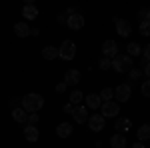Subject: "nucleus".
<instances>
[{"instance_id":"obj_1","label":"nucleus","mask_w":150,"mask_h":148,"mask_svg":"<svg viewBox=\"0 0 150 148\" xmlns=\"http://www.w3.org/2000/svg\"><path fill=\"white\" fill-rule=\"evenodd\" d=\"M42 106H44V96H40L38 92H30V94L22 96V108H24L28 114L38 112Z\"/></svg>"},{"instance_id":"obj_2","label":"nucleus","mask_w":150,"mask_h":148,"mask_svg":"<svg viewBox=\"0 0 150 148\" xmlns=\"http://www.w3.org/2000/svg\"><path fill=\"white\" fill-rule=\"evenodd\" d=\"M74 56H76V44L72 40H62V44L58 48V58L70 62V60H74Z\"/></svg>"},{"instance_id":"obj_3","label":"nucleus","mask_w":150,"mask_h":148,"mask_svg":"<svg viewBox=\"0 0 150 148\" xmlns=\"http://www.w3.org/2000/svg\"><path fill=\"white\" fill-rule=\"evenodd\" d=\"M112 68L118 72V74H126L128 70L132 68V58L128 54H118V56L112 60Z\"/></svg>"},{"instance_id":"obj_4","label":"nucleus","mask_w":150,"mask_h":148,"mask_svg":"<svg viewBox=\"0 0 150 148\" xmlns=\"http://www.w3.org/2000/svg\"><path fill=\"white\" fill-rule=\"evenodd\" d=\"M100 114H102L104 118H118V114H120V104L118 102H102L100 106Z\"/></svg>"},{"instance_id":"obj_5","label":"nucleus","mask_w":150,"mask_h":148,"mask_svg":"<svg viewBox=\"0 0 150 148\" xmlns=\"http://www.w3.org/2000/svg\"><path fill=\"white\" fill-rule=\"evenodd\" d=\"M88 128L92 130V132H102L104 130V124H106V118H104L102 114H96L94 112L92 116H88Z\"/></svg>"},{"instance_id":"obj_6","label":"nucleus","mask_w":150,"mask_h":148,"mask_svg":"<svg viewBox=\"0 0 150 148\" xmlns=\"http://www.w3.org/2000/svg\"><path fill=\"white\" fill-rule=\"evenodd\" d=\"M130 96H132V86H128V84H118L114 88V98L118 102H128Z\"/></svg>"},{"instance_id":"obj_7","label":"nucleus","mask_w":150,"mask_h":148,"mask_svg":"<svg viewBox=\"0 0 150 148\" xmlns=\"http://www.w3.org/2000/svg\"><path fill=\"white\" fill-rule=\"evenodd\" d=\"M66 26H68L70 30H82L84 28V16H82L80 12H74V14H70L68 18H66Z\"/></svg>"},{"instance_id":"obj_8","label":"nucleus","mask_w":150,"mask_h":148,"mask_svg":"<svg viewBox=\"0 0 150 148\" xmlns=\"http://www.w3.org/2000/svg\"><path fill=\"white\" fill-rule=\"evenodd\" d=\"M114 26H116L118 36H122V38H128V36L132 34V26H130V22L124 20V18H114Z\"/></svg>"},{"instance_id":"obj_9","label":"nucleus","mask_w":150,"mask_h":148,"mask_svg":"<svg viewBox=\"0 0 150 148\" xmlns=\"http://www.w3.org/2000/svg\"><path fill=\"white\" fill-rule=\"evenodd\" d=\"M102 56L110 58V60H114L118 56V44H116L114 40H104L102 42Z\"/></svg>"},{"instance_id":"obj_10","label":"nucleus","mask_w":150,"mask_h":148,"mask_svg":"<svg viewBox=\"0 0 150 148\" xmlns=\"http://www.w3.org/2000/svg\"><path fill=\"white\" fill-rule=\"evenodd\" d=\"M80 80H82L80 70H76V68H68L66 72H64V82H66V86H76V84H78Z\"/></svg>"},{"instance_id":"obj_11","label":"nucleus","mask_w":150,"mask_h":148,"mask_svg":"<svg viewBox=\"0 0 150 148\" xmlns=\"http://www.w3.org/2000/svg\"><path fill=\"white\" fill-rule=\"evenodd\" d=\"M72 118H74V122H78V124H84V122H88V108L86 106H74V110H72Z\"/></svg>"},{"instance_id":"obj_12","label":"nucleus","mask_w":150,"mask_h":148,"mask_svg":"<svg viewBox=\"0 0 150 148\" xmlns=\"http://www.w3.org/2000/svg\"><path fill=\"white\" fill-rule=\"evenodd\" d=\"M12 120L18 122V124H26L28 122V112L24 110L22 106H14L12 108Z\"/></svg>"},{"instance_id":"obj_13","label":"nucleus","mask_w":150,"mask_h":148,"mask_svg":"<svg viewBox=\"0 0 150 148\" xmlns=\"http://www.w3.org/2000/svg\"><path fill=\"white\" fill-rule=\"evenodd\" d=\"M114 128H116L118 134H126V132H130V128H132V120L130 118H116Z\"/></svg>"},{"instance_id":"obj_14","label":"nucleus","mask_w":150,"mask_h":148,"mask_svg":"<svg viewBox=\"0 0 150 148\" xmlns=\"http://www.w3.org/2000/svg\"><path fill=\"white\" fill-rule=\"evenodd\" d=\"M38 138H40V130L36 126H30V124L24 126V140L26 142H36Z\"/></svg>"},{"instance_id":"obj_15","label":"nucleus","mask_w":150,"mask_h":148,"mask_svg":"<svg viewBox=\"0 0 150 148\" xmlns=\"http://www.w3.org/2000/svg\"><path fill=\"white\" fill-rule=\"evenodd\" d=\"M72 132H74V128H72L70 122H60L56 126V136L58 138H68V136H72Z\"/></svg>"},{"instance_id":"obj_16","label":"nucleus","mask_w":150,"mask_h":148,"mask_svg":"<svg viewBox=\"0 0 150 148\" xmlns=\"http://www.w3.org/2000/svg\"><path fill=\"white\" fill-rule=\"evenodd\" d=\"M84 100H86V108H90V110H98L102 106V100L98 94H86Z\"/></svg>"},{"instance_id":"obj_17","label":"nucleus","mask_w":150,"mask_h":148,"mask_svg":"<svg viewBox=\"0 0 150 148\" xmlns=\"http://www.w3.org/2000/svg\"><path fill=\"white\" fill-rule=\"evenodd\" d=\"M22 16L26 18V20H36L38 18V8H36L34 4H24L22 6Z\"/></svg>"},{"instance_id":"obj_18","label":"nucleus","mask_w":150,"mask_h":148,"mask_svg":"<svg viewBox=\"0 0 150 148\" xmlns=\"http://www.w3.org/2000/svg\"><path fill=\"white\" fill-rule=\"evenodd\" d=\"M30 32H32V28L26 22H16L14 24V34L18 36V38H26V36H30Z\"/></svg>"},{"instance_id":"obj_19","label":"nucleus","mask_w":150,"mask_h":148,"mask_svg":"<svg viewBox=\"0 0 150 148\" xmlns=\"http://www.w3.org/2000/svg\"><path fill=\"white\" fill-rule=\"evenodd\" d=\"M126 144H128V140H126V136L124 134H112L110 136V148H126Z\"/></svg>"},{"instance_id":"obj_20","label":"nucleus","mask_w":150,"mask_h":148,"mask_svg":"<svg viewBox=\"0 0 150 148\" xmlns=\"http://www.w3.org/2000/svg\"><path fill=\"white\" fill-rule=\"evenodd\" d=\"M42 58H44V60H56L58 58V48L56 46H44V48H42Z\"/></svg>"},{"instance_id":"obj_21","label":"nucleus","mask_w":150,"mask_h":148,"mask_svg":"<svg viewBox=\"0 0 150 148\" xmlns=\"http://www.w3.org/2000/svg\"><path fill=\"white\" fill-rule=\"evenodd\" d=\"M126 54L130 58L132 56H140V54H142V46H140L138 42H128L126 44Z\"/></svg>"},{"instance_id":"obj_22","label":"nucleus","mask_w":150,"mask_h":148,"mask_svg":"<svg viewBox=\"0 0 150 148\" xmlns=\"http://www.w3.org/2000/svg\"><path fill=\"white\" fill-rule=\"evenodd\" d=\"M136 136H138V142H146L150 138V124H142L138 128V132H136Z\"/></svg>"},{"instance_id":"obj_23","label":"nucleus","mask_w":150,"mask_h":148,"mask_svg":"<svg viewBox=\"0 0 150 148\" xmlns=\"http://www.w3.org/2000/svg\"><path fill=\"white\" fill-rule=\"evenodd\" d=\"M98 96H100V100H102V102H112V98H114V90H112L110 86H106V88L100 90Z\"/></svg>"},{"instance_id":"obj_24","label":"nucleus","mask_w":150,"mask_h":148,"mask_svg":"<svg viewBox=\"0 0 150 148\" xmlns=\"http://www.w3.org/2000/svg\"><path fill=\"white\" fill-rule=\"evenodd\" d=\"M82 98H84L82 90H72L70 92V104H72V106H78V104L82 102Z\"/></svg>"},{"instance_id":"obj_25","label":"nucleus","mask_w":150,"mask_h":148,"mask_svg":"<svg viewBox=\"0 0 150 148\" xmlns=\"http://www.w3.org/2000/svg\"><path fill=\"white\" fill-rule=\"evenodd\" d=\"M98 66H100V70H110V68H112V60H110V58L100 56V60H98Z\"/></svg>"},{"instance_id":"obj_26","label":"nucleus","mask_w":150,"mask_h":148,"mask_svg":"<svg viewBox=\"0 0 150 148\" xmlns=\"http://www.w3.org/2000/svg\"><path fill=\"white\" fill-rule=\"evenodd\" d=\"M138 30H140V34H142V36H150V20H142Z\"/></svg>"},{"instance_id":"obj_27","label":"nucleus","mask_w":150,"mask_h":148,"mask_svg":"<svg viewBox=\"0 0 150 148\" xmlns=\"http://www.w3.org/2000/svg\"><path fill=\"white\" fill-rule=\"evenodd\" d=\"M128 76H130V80H140V78H142V70L132 66V68L128 70Z\"/></svg>"},{"instance_id":"obj_28","label":"nucleus","mask_w":150,"mask_h":148,"mask_svg":"<svg viewBox=\"0 0 150 148\" xmlns=\"http://www.w3.org/2000/svg\"><path fill=\"white\" fill-rule=\"evenodd\" d=\"M140 92H142V96H144V98H150V80H144V82H142Z\"/></svg>"},{"instance_id":"obj_29","label":"nucleus","mask_w":150,"mask_h":148,"mask_svg":"<svg viewBox=\"0 0 150 148\" xmlns=\"http://www.w3.org/2000/svg\"><path fill=\"white\" fill-rule=\"evenodd\" d=\"M38 122H40V116H38V112L28 114V124H30V126H36Z\"/></svg>"},{"instance_id":"obj_30","label":"nucleus","mask_w":150,"mask_h":148,"mask_svg":"<svg viewBox=\"0 0 150 148\" xmlns=\"http://www.w3.org/2000/svg\"><path fill=\"white\" fill-rule=\"evenodd\" d=\"M66 88H68V86H66V82H64V80H62V82H58L56 86H54L56 94H62V92H66Z\"/></svg>"},{"instance_id":"obj_31","label":"nucleus","mask_w":150,"mask_h":148,"mask_svg":"<svg viewBox=\"0 0 150 148\" xmlns=\"http://www.w3.org/2000/svg\"><path fill=\"white\" fill-rule=\"evenodd\" d=\"M140 56H142L144 62H150V44L144 46V50H142V54H140Z\"/></svg>"},{"instance_id":"obj_32","label":"nucleus","mask_w":150,"mask_h":148,"mask_svg":"<svg viewBox=\"0 0 150 148\" xmlns=\"http://www.w3.org/2000/svg\"><path fill=\"white\" fill-rule=\"evenodd\" d=\"M142 74H144V76L150 80V62H146V64L142 66Z\"/></svg>"},{"instance_id":"obj_33","label":"nucleus","mask_w":150,"mask_h":148,"mask_svg":"<svg viewBox=\"0 0 150 148\" xmlns=\"http://www.w3.org/2000/svg\"><path fill=\"white\" fill-rule=\"evenodd\" d=\"M72 110H74V106H72V104H64V108H62V112L64 114H72Z\"/></svg>"},{"instance_id":"obj_34","label":"nucleus","mask_w":150,"mask_h":148,"mask_svg":"<svg viewBox=\"0 0 150 148\" xmlns=\"http://www.w3.org/2000/svg\"><path fill=\"white\" fill-rule=\"evenodd\" d=\"M56 20H58V24H64V22H66V14H64V12H62V14H58Z\"/></svg>"},{"instance_id":"obj_35","label":"nucleus","mask_w":150,"mask_h":148,"mask_svg":"<svg viewBox=\"0 0 150 148\" xmlns=\"http://www.w3.org/2000/svg\"><path fill=\"white\" fill-rule=\"evenodd\" d=\"M132 148H146V146H144V142H134Z\"/></svg>"},{"instance_id":"obj_36","label":"nucleus","mask_w":150,"mask_h":148,"mask_svg":"<svg viewBox=\"0 0 150 148\" xmlns=\"http://www.w3.org/2000/svg\"><path fill=\"white\" fill-rule=\"evenodd\" d=\"M30 34H32V36H38V34H40V30H38V28H32V32H30Z\"/></svg>"},{"instance_id":"obj_37","label":"nucleus","mask_w":150,"mask_h":148,"mask_svg":"<svg viewBox=\"0 0 150 148\" xmlns=\"http://www.w3.org/2000/svg\"><path fill=\"white\" fill-rule=\"evenodd\" d=\"M146 20H150V8L146 10Z\"/></svg>"}]
</instances>
